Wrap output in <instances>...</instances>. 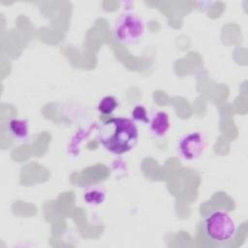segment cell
Wrapping results in <instances>:
<instances>
[{
	"mask_svg": "<svg viewBox=\"0 0 248 248\" xmlns=\"http://www.w3.org/2000/svg\"><path fill=\"white\" fill-rule=\"evenodd\" d=\"M139 139L138 127L132 119L113 117L100 128L98 140L109 152L121 155L134 148Z\"/></svg>",
	"mask_w": 248,
	"mask_h": 248,
	"instance_id": "obj_1",
	"label": "cell"
},
{
	"mask_svg": "<svg viewBox=\"0 0 248 248\" xmlns=\"http://www.w3.org/2000/svg\"><path fill=\"white\" fill-rule=\"evenodd\" d=\"M204 232L209 239L216 243L230 240L235 233V224L232 217L223 210H216L204 220Z\"/></svg>",
	"mask_w": 248,
	"mask_h": 248,
	"instance_id": "obj_2",
	"label": "cell"
},
{
	"mask_svg": "<svg viewBox=\"0 0 248 248\" xmlns=\"http://www.w3.org/2000/svg\"><path fill=\"white\" fill-rule=\"evenodd\" d=\"M114 33L120 42L135 44L143 36L144 25L138 15L131 12L123 13L115 21Z\"/></svg>",
	"mask_w": 248,
	"mask_h": 248,
	"instance_id": "obj_3",
	"label": "cell"
},
{
	"mask_svg": "<svg viewBox=\"0 0 248 248\" xmlns=\"http://www.w3.org/2000/svg\"><path fill=\"white\" fill-rule=\"evenodd\" d=\"M205 139L199 132L185 134L178 141L177 150L179 155L188 161L199 158L204 150Z\"/></svg>",
	"mask_w": 248,
	"mask_h": 248,
	"instance_id": "obj_4",
	"label": "cell"
},
{
	"mask_svg": "<svg viewBox=\"0 0 248 248\" xmlns=\"http://www.w3.org/2000/svg\"><path fill=\"white\" fill-rule=\"evenodd\" d=\"M149 129L156 137H163L170 128V118L167 112L159 110L154 112L149 118Z\"/></svg>",
	"mask_w": 248,
	"mask_h": 248,
	"instance_id": "obj_5",
	"label": "cell"
},
{
	"mask_svg": "<svg viewBox=\"0 0 248 248\" xmlns=\"http://www.w3.org/2000/svg\"><path fill=\"white\" fill-rule=\"evenodd\" d=\"M9 133L17 140H26L29 138L28 121L23 118H14L8 124Z\"/></svg>",
	"mask_w": 248,
	"mask_h": 248,
	"instance_id": "obj_6",
	"label": "cell"
},
{
	"mask_svg": "<svg viewBox=\"0 0 248 248\" xmlns=\"http://www.w3.org/2000/svg\"><path fill=\"white\" fill-rule=\"evenodd\" d=\"M106 198L105 192L100 189V188H92L88 190L86 193L83 195V199L86 203L91 204V205H96L100 204L104 202Z\"/></svg>",
	"mask_w": 248,
	"mask_h": 248,
	"instance_id": "obj_7",
	"label": "cell"
},
{
	"mask_svg": "<svg viewBox=\"0 0 248 248\" xmlns=\"http://www.w3.org/2000/svg\"><path fill=\"white\" fill-rule=\"evenodd\" d=\"M117 106H118L117 100L113 96H106L100 101L98 105V110L102 114L108 115L112 113L117 108Z\"/></svg>",
	"mask_w": 248,
	"mask_h": 248,
	"instance_id": "obj_8",
	"label": "cell"
},
{
	"mask_svg": "<svg viewBox=\"0 0 248 248\" xmlns=\"http://www.w3.org/2000/svg\"><path fill=\"white\" fill-rule=\"evenodd\" d=\"M132 116L135 120L148 123L149 122V117L147 114V111L143 106H136L132 111Z\"/></svg>",
	"mask_w": 248,
	"mask_h": 248,
	"instance_id": "obj_9",
	"label": "cell"
}]
</instances>
